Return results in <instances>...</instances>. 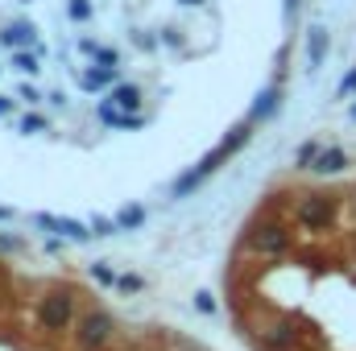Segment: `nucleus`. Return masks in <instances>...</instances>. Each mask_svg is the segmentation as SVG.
<instances>
[{
  "instance_id": "nucleus-1",
  "label": "nucleus",
  "mask_w": 356,
  "mask_h": 351,
  "mask_svg": "<svg viewBox=\"0 0 356 351\" xmlns=\"http://www.w3.org/2000/svg\"><path fill=\"white\" fill-rule=\"evenodd\" d=\"M245 248L257 252V257H282L290 248V232L277 219H253L245 228Z\"/></svg>"
},
{
  "instance_id": "nucleus-2",
  "label": "nucleus",
  "mask_w": 356,
  "mask_h": 351,
  "mask_svg": "<svg viewBox=\"0 0 356 351\" xmlns=\"http://www.w3.org/2000/svg\"><path fill=\"white\" fill-rule=\"evenodd\" d=\"M112 331H116V323H112V314L108 310H88L83 318H79V327H75V343L83 351H104L112 343Z\"/></svg>"
},
{
  "instance_id": "nucleus-3",
  "label": "nucleus",
  "mask_w": 356,
  "mask_h": 351,
  "mask_svg": "<svg viewBox=\"0 0 356 351\" xmlns=\"http://www.w3.org/2000/svg\"><path fill=\"white\" fill-rule=\"evenodd\" d=\"M249 141H253V124H236V128H232V132H228V137H224V141H220V145H216V149H211L203 162H199V166H195V174L207 182V178L216 174V170H220L228 157H236V153H241Z\"/></svg>"
},
{
  "instance_id": "nucleus-4",
  "label": "nucleus",
  "mask_w": 356,
  "mask_h": 351,
  "mask_svg": "<svg viewBox=\"0 0 356 351\" xmlns=\"http://www.w3.org/2000/svg\"><path fill=\"white\" fill-rule=\"evenodd\" d=\"M336 215H340V198H336V194H307V198L298 203V223L311 228V232L332 228Z\"/></svg>"
},
{
  "instance_id": "nucleus-5",
  "label": "nucleus",
  "mask_w": 356,
  "mask_h": 351,
  "mask_svg": "<svg viewBox=\"0 0 356 351\" xmlns=\"http://www.w3.org/2000/svg\"><path fill=\"white\" fill-rule=\"evenodd\" d=\"M38 323L46 331H67L75 323V298L71 293H46L38 302Z\"/></svg>"
},
{
  "instance_id": "nucleus-6",
  "label": "nucleus",
  "mask_w": 356,
  "mask_h": 351,
  "mask_svg": "<svg viewBox=\"0 0 356 351\" xmlns=\"http://www.w3.org/2000/svg\"><path fill=\"white\" fill-rule=\"evenodd\" d=\"M33 223H38L42 232H54V236H63V240H75V244H83V240L95 236L88 223H79V219H63V215H46V211H38Z\"/></svg>"
},
{
  "instance_id": "nucleus-7",
  "label": "nucleus",
  "mask_w": 356,
  "mask_h": 351,
  "mask_svg": "<svg viewBox=\"0 0 356 351\" xmlns=\"http://www.w3.org/2000/svg\"><path fill=\"white\" fill-rule=\"evenodd\" d=\"M327 50H332V33L323 25H311L307 29V62H311V71H319L327 62Z\"/></svg>"
},
{
  "instance_id": "nucleus-8",
  "label": "nucleus",
  "mask_w": 356,
  "mask_h": 351,
  "mask_svg": "<svg viewBox=\"0 0 356 351\" xmlns=\"http://www.w3.org/2000/svg\"><path fill=\"white\" fill-rule=\"evenodd\" d=\"M116 83H120V67H91V71L79 75V87L83 91H104V87L112 91Z\"/></svg>"
},
{
  "instance_id": "nucleus-9",
  "label": "nucleus",
  "mask_w": 356,
  "mask_h": 351,
  "mask_svg": "<svg viewBox=\"0 0 356 351\" xmlns=\"http://www.w3.org/2000/svg\"><path fill=\"white\" fill-rule=\"evenodd\" d=\"M33 42H38V29L29 21H13V25L0 29V46H8V50H21V46H33Z\"/></svg>"
},
{
  "instance_id": "nucleus-10",
  "label": "nucleus",
  "mask_w": 356,
  "mask_h": 351,
  "mask_svg": "<svg viewBox=\"0 0 356 351\" xmlns=\"http://www.w3.org/2000/svg\"><path fill=\"white\" fill-rule=\"evenodd\" d=\"M104 99H108L112 108H120V112H133V116H141V112H137V108H141V87H137V83H116V87L108 91Z\"/></svg>"
},
{
  "instance_id": "nucleus-11",
  "label": "nucleus",
  "mask_w": 356,
  "mask_h": 351,
  "mask_svg": "<svg viewBox=\"0 0 356 351\" xmlns=\"http://www.w3.org/2000/svg\"><path fill=\"white\" fill-rule=\"evenodd\" d=\"M294 343H298V335H294L290 323H273L266 335H261V348L266 351H294Z\"/></svg>"
},
{
  "instance_id": "nucleus-12",
  "label": "nucleus",
  "mask_w": 356,
  "mask_h": 351,
  "mask_svg": "<svg viewBox=\"0 0 356 351\" xmlns=\"http://www.w3.org/2000/svg\"><path fill=\"white\" fill-rule=\"evenodd\" d=\"M99 120H104L108 128H124V132H133V128H141V124H145L141 116H133V112H120V108H112L108 99L99 103Z\"/></svg>"
},
{
  "instance_id": "nucleus-13",
  "label": "nucleus",
  "mask_w": 356,
  "mask_h": 351,
  "mask_svg": "<svg viewBox=\"0 0 356 351\" xmlns=\"http://www.w3.org/2000/svg\"><path fill=\"white\" fill-rule=\"evenodd\" d=\"M277 108H282V91H277V87H266L261 95H257L253 112H249V124H261V120H269Z\"/></svg>"
},
{
  "instance_id": "nucleus-14",
  "label": "nucleus",
  "mask_w": 356,
  "mask_h": 351,
  "mask_svg": "<svg viewBox=\"0 0 356 351\" xmlns=\"http://www.w3.org/2000/svg\"><path fill=\"white\" fill-rule=\"evenodd\" d=\"M344 166H348V153H344V149H336V145H332V149H323V157H319V162H315V174L332 178V174H340V170H344Z\"/></svg>"
},
{
  "instance_id": "nucleus-15",
  "label": "nucleus",
  "mask_w": 356,
  "mask_h": 351,
  "mask_svg": "<svg viewBox=\"0 0 356 351\" xmlns=\"http://www.w3.org/2000/svg\"><path fill=\"white\" fill-rule=\"evenodd\" d=\"M319 157H323V145L311 137V141H302V145H298V153H294V166H298V170H315V162H319Z\"/></svg>"
},
{
  "instance_id": "nucleus-16",
  "label": "nucleus",
  "mask_w": 356,
  "mask_h": 351,
  "mask_svg": "<svg viewBox=\"0 0 356 351\" xmlns=\"http://www.w3.org/2000/svg\"><path fill=\"white\" fill-rule=\"evenodd\" d=\"M91 277H95V281H99L104 289H112V285H120V273H116L112 264H104V261H95V264H91Z\"/></svg>"
},
{
  "instance_id": "nucleus-17",
  "label": "nucleus",
  "mask_w": 356,
  "mask_h": 351,
  "mask_svg": "<svg viewBox=\"0 0 356 351\" xmlns=\"http://www.w3.org/2000/svg\"><path fill=\"white\" fill-rule=\"evenodd\" d=\"M17 128H21L25 137H33V132H50V120H46V116H21Z\"/></svg>"
},
{
  "instance_id": "nucleus-18",
  "label": "nucleus",
  "mask_w": 356,
  "mask_h": 351,
  "mask_svg": "<svg viewBox=\"0 0 356 351\" xmlns=\"http://www.w3.org/2000/svg\"><path fill=\"white\" fill-rule=\"evenodd\" d=\"M116 223H120V228H141V223H145V207H137V203L124 207V211L116 215Z\"/></svg>"
},
{
  "instance_id": "nucleus-19",
  "label": "nucleus",
  "mask_w": 356,
  "mask_h": 351,
  "mask_svg": "<svg viewBox=\"0 0 356 351\" xmlns=\"http://www.w3.org/2000/svg\"><path fill=\"white\" fill-rule=\"evenodd\" d=\"M199 186H203V178L195 174V170H191V174H182V178L175 182V198H186V194H195Z\"/></svg>"
},
{
  "instance_id": "nucleus-20",
  "label": "nucleus",
  "mask_w": 356,
  "mask_h": 351,
  "mask_svg": "<svg viewBox=\"0 0 356 351\" xmlns=\"http://www.w3.org/2000/svg\"><path fill=\"white\" fill-rule=\"evenodd\" d=\"M13 67L21 71V75H38L42 67H38V58L33 54H25V50H13Z\"/></svg>"
},
{
  "instance_id": "nucleus-21",
  "label": "nucleus",
  "mask_w": 356,
  "mask_h": 351,
  "mask_svg": "<svg viewBox=\"0 0 356 351\" xmlns=\"http://www.w3.org/2000/svg\"><path fill=\"white\" fill-rule=\"evenodd\" d=\"M91 232H95V236H112V232H120V223L108 219V215H95V219H91Z\"/></svg>"
},
{
  "instance_id": "nucleus-22",
  "label": "nucleus",
  "mask_w": 356,
  "mask_h": 351,
  "mask_svg": "<svg viewBox=\"0 0 356 351\" xmlns=\"http://www.w3.org/2000/svg\"><path fill=\"white\" fill-rule=\"evenodd\" d=\"M67 12H71V21H88L91 17V0H71Z\"/></svg>"
},
{
  "instance_id": "nucleus-23",
  "label": "nucleus",
  "mask_w": 356,
  "mask_h": 351,
  "mask_svg": "<svg viewBox=\"0 0 356 351\" xmlns=\"http://www.w3.org/2000/svg\"><path fill=\"white\" fill-rule=\"evenodd\" d=\"M195 310H199V314H216V298H211L207 289H199V293H195Z\"/></svg>"
},
{
  "instance_id": "nucleus-24",
  "label": "nucleus",
  "mask_w": 356,
  "mask_h": 351,
  "mask_svg": "<svg viewBox=\"0 0 356 351\" xmlns=\"http://www.w3.org/2000/svg\"><path fill=\"white\" fill-rule=\"evenodd\" d=\"M116 289H124V293H137V289H145V281H141V277H137V273H124V277H120V285H116Z\"/></svg>"
},
{
  "instance_id": "nucleus-25",
  "label": "nucleus",
  "mask_w": 356,
  "mask_h": 351,
  "mask_svg": "<svg viewBox=\"0 0 356 351\" xmlns=\"http://www.w3.org/2000/svg\"><path fill=\"white\" fill-rule=\"evenodd\" d=\"M336 95H340V99H348V95H356V71H348V75L340 79V87H336Z\"/></svg>"
},
{
  "instance_id": "nucleus-26",
  "label": "nucleus",
  "mask_w": 356,
  "mask_h": 351,
  "mask_svg": "<svg viewBox=\"0 0 356 351\" xmlns=\"http://www.w3.org/2000/svg\"><path fill=\"white\" fill-rule=\"evenodd\" d=\"M133 42H137L141 50H154V46H158V37H149V33H133Z\"/></svg>"
},
{
  "instance_id": "nucleus-27",
  "label": "nucleus",
  "mask_w": 356,
  "mask_h": 351,
  "mask_svg": "<svg viewBox=\"0 0 356 351\" xmlns=\"http://www.w3.org/2000/svg\"><path fill=\"white\" fill-rule=\"evenodd\" d=\"M0 116H13V99L8 95H0Z\"/></svg>"
},
{
  "instance_id": "nucleus-28",
  "label": "nucleus",
  "mask_w": 356,
  "mask_h": 351,
  "mask_svg": "<svg viewBox=\"0 0 356 351\" xmlns=\"http://www.w3.org/2000/svg\"><path fill=\"white\" fill-rule=\"evenodd\" d=\"M298 4H302V0H286V17H294V12H298Z\"/></svg>"
},
{
  "instance_id": "nucleus-29",
  "label": "nucleus",
  "mask_w": 356,
  "mask_h": 351,
  "mask_svg": "<svg viewBox=\"0 0 356 351\" xmlns=\"http://www.w3.org/2000/svg\"><path fill=\"white\" fill-rule=\"evenodd\" d=\"M4 219H13V207H0V223H4Z\"/></svg>"
},
{
  "instance_id": "nucleus-30",
  "label": "nucleus",
  "mask_w": 356,
  "mask_h": 351,
  "mask_svg": "<svg viewBox=\"0 0 356 351\" xmlns=\"http://www.w3.org/2000/svg\"><path fill=\"white\" fill-rule=\"evenodd\" d=\"M182 4H191V8H199V4H203V0H182Z\"/></svg>"
},
{
  "instance_id": "nucleus-31",
  "label": "nucleus",
  "mask_w": 356,
  "mask_h": 351,
  "mask_svg": "<svg viewBox=\"0 0 356 351\" xmlns=\"http://www.w3.org/2000/svg\"><path fill=\"white\" fill-rule=\"evenodd\" d=\"M348 120H353V124H356V103H353V112H348Z\"/></svg>"
}]
</instances>
